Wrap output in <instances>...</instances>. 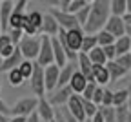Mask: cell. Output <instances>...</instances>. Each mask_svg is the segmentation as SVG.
<instances>
[{
  "label": "cell",
  "mask_w": 131,
  "mask_h": 122,
  "mask_svg": "<svg viewBox=\"0 0 131 122\" xmlns=\"http://www.w3.org/2000/svg\"><path fill=\"white\" fill-rule=\"evenodd\" d=\"M109 0H93L89 4V15L86 24L82 26L84 33H96L98 29H102L104 24L109 18Z\"/></svg>",
  "instance_id": "6da1fadb"
},
{
  "label": "cell",
  "mask_w": 131,
  "mask_h": 122,
  "mask_svg": "<svg viewBox=\"0 0 131 122\" xmlns=\"http://www.w3.org/2000/svg\"><path fill=\"white\" fill-rule=\"evenodd\" d=\"M16 47H18V51L22 53L24 58L27 60H35L37 55H38V47H40V37H29V35H24V37L18 40V44H16Z\"/></svg>",
  "instance_id": "7a4b0ae2"
},
{
  "label": "cell",
  "mask_w": 131,
  "mask_h": 122,
  "mask_svg": "<svg viewBox=\"0 0 131 122\" xmlns=\"http://www.w3.org/2000/svg\"><path fill=\"white\" fill-rule=\"evenodd\" d=\"M35 62L38 66H49L53 64V47H51V37L42 35L40 37V47H38V55L35 58Z\"/></svg>",
  "instance_id": "3957f363"
},
{
  "label": "cell",
  "mask_w": 131,
  "mask_h": 122,
  "mask_svg": "<svg viewBox=\"0 0 131 122\" xmlns=\"http://www.w3.org/2000/svg\"><path fill=\"white\" fill-rule=\"evenodd\" d=\"M29 84H31V93L35 97H44L46 95V86H44V67L38 66L35 62L33 66V73L29 77Z\"/></svg>",
  "instance_id": "277c9868"
},
{
  "label": "cell",
  "mask_w": 131,
  "mask_h": 122,
  "mask_svg": "<svg viewBox=\"0 0 131 122\" xmlns=\"http://www.w3.org/2000/svg\"><path fill=\"white\" fill-rule=\"evenodd\" d=\"M37 104H38V97L31 95V97H26V98H20L18 102L11 106V115H18V117H27L31 115L33 111L37 109Z\"/></svg>",
  "instance_id": "5b68a950"
},
{
  "label": "cell",
  "mask_w": 131,
  "mask_h": 122,
  "mask_svg": "<svg viewBox=\"0 0 131 122\" xmlns=\"http://www.w3.org/2000/svg\"><path fill=\"white\" fill-rule=\"evenodd\" d=\"M49 13L55 16L58 27H62V29H71V27H77V26H78L75 15L69 13V11H66V9H62V7H51V9H49Z\"/></svg>",
  "instance_id": "8992f818"
},
{
  "label": "cell",
  "mask_w": 131,
  "mask_h": 122,
  "mask_svg": "<svg viewBox=\"0 0 131 122\" xmlns=\"http://www.w3.org/2000/svg\"><path fill=\"white\" fill-rule=\"evenodd\" d=\"M84 35H86V33H84V29H82L80 26L71 27V29H66V44H68L69 51H73V53H78Z\"/></svg>",
  "instance_id": "52a82bcc"
},
{
  "label": "cell",
  "mask_w": 131,
  "mask_h": 122,
  "mask_svg": "<svg viewBox=\"0 0 131 122\" xmlns=\"http://www.w3.org/2000/svg\"><path fill=\"white\" fill-rule=\"evenodd\" d=\"M104 29H106L107 33H111L113 37L117 38V37L126 35V22H124L122 16H118V15H109L107 22L104 24Z\"/></svg>",
  "instance_id": "ba28073f"
},
{
  "label": "cell",
  "mask_w": 131,
  "mask_h": 122,
  "mask_svg": "<svg viewBox=\"0 0 131 122\" xmlns=\"http://www.w3.org/2000/svg\"><path fill=\"white\" fill-rule=\"evenodd\" d=\"M66 109H68L78 122H82L86 118V113H84V108H82V97L80 95H77V93H73L71 97H69V100L66 102Z\"/></svg>",
  "instance_id": "9c48e42d"
},
{
  "label": "cell",
  "mask_w": 131,
  "mask_h": 122,
  "mask_svg": "<svg viewBox=\"0 0 131 122\" xmlns=\"http://www.w3.org/2000/svg\"><path fill=\"white\" fill-rule=\"evenodd\" d=\"M71 95H73V91H71L69 86H62V88H55L47 100L51 106H66V102L69 100Z\"/></svg>",
  "instance_id": "30bf717a"
},
{
  "label": "cell",
  "mask_w": 131,
  "mask_h": 122,
  "mask_svg": "<svg viewBox=\"0 0 131 122\" xmlns=\"http://www.w3.org/2000/svg\"><path fill=\"white\" fill-rule=\"evenodd\" d=\"M58 66L57 64H49L44 66V86L46 91H53L57 88V80H58Z\"/></svg>",
  "instance_id": "8fae6325"
},
{
  "label": "cell",
  "mask_w": 131,
  "mask_h": 122,
  "mask_svg": "<svg viewBox=\"0 0 131 122\" xmlns=\"http://www.w3.org/2000/svg\"><path fill=\"white\" fill-rule=\"evenodd\" d=\"M35 113L38 115V118H40L42 122H49L51 118H55V106H51L49 100H46L44 97H40Z\"/></svg>",
  "instance_id": "7c38bea8"
},
{
  "label": "cell",
  "mask_w": 131,
  "mask_h": 122,
  "mask_svg": "<svg viewBox=\"0 0 131 122\" xmlns=\"http://www.w3.org/2000/svg\"><path fill=\"white\" fill-rule=\"evenodd\" d=\"M58 24L55 20V16L51 13H46L44 18H42V26H40V33L42 35H47V37H55V35L58 33Z\"/></svg>",
  "instance_id": "4fadbf2b"
},
{
  "label": "cell",
  "mask_w": 131,
  "mask_h": 122,
  "mask_svg": "<svg viewBox=\"0 0 131 122\" xmlns=\"http://www.w3.org/2000/svg\"><path fill=\"white\" fill-rule=\"evenodd\" d=\"M22 53L18 51V47H15V51L11 55H7V57H4L2 60H0V71H9V69H13V67H16L20 62H22Z\"/></svg>",
  "instance_id": "5bb4252c"
},
{
  "label": "cell",
  "mask_w": 131,
  "mask_h": 122,
  "mask_svg": "<svg viewBox=\"0 0 131 122\" xmlns=\"http://www.w3.org/2000/svg\"><path fill=\"white\" fill-rule=\"evenodd\" d=\"M77 64H78V71L88 78V82H93V77H91V66H93V64H91L88 53L78 51V53H77Z\"/></svg>",
  "instance_id": "9a60e30c"
},
{
  "label": "cell",
  "mask_w": 131,
  "mask_h": 122,
  "mask_svg": "<svg viewBox=\"0 0 131 122\" xmlns=\"http://www.w3.org/2000/svg\"><path fill=\"white\" fill-rule=\"evenodd\" d=\"M91 77H93V82H96L98 86L109 84V75H107L106 64H93L91 66Z\"/></svg>",
  "instance_id": "2e32d148"
},
{
  "label": "cell",
  "mask_w": 131,
  "mask_h": 122,
  "mask_svg": "<svg viewBox=\"0 0 131 122\" xmlns=\"http://www.w3.org/2000/svg\"><path fill=\"white\" fill-rule=\"evenodd\" d=\"M75 71V60H68L60 69H58V80H57V88H62V86H68L71 75Z\"/></svg>",
  "instance_id": "e0dca14e"
},
{
  "label": "cell",
  "mask_w": 131,
  "mask_h": 122,
  "mask_svg": "<svg viewBox=\"0 0 131 122\" xmlns=\"http://www.w3.org/2000/svg\"><path fill=\"white\" fill-rule=\"evenodd\" d=\"M86 84H88V78L82 75L78 69H75L73 75H71V78H69V82H68V86L71 88V91H73V93H77V95H80V93H82V89L86 88Z\"/></svg>",
  "instance_id": "ac0fdd59"
},
{
  "label": "cell",
  "mask_w": 131,
  "mask_h": 122,
  "mask_svg": "<svg viewBox=\"0 0 131 122\" xmlns=\"http://www.w3.org/2000/svg\"><path fill=\"white\" fill-rule=\"evenodd\" d=\"M51 47H53V64L62 67L66 62H68V57H66V53H64V49H62V46H60V42L57 38V35L51 37Z\"/></svg>",
  "instance_id": "d6986e66"
},
{
  "label": "cell",
  "mask_w": 131,
  "mask_h": 122,
  "mask_svg": "<svg viewBox=\"0 0 131 122\" xmlns=\"http://www.w3.org/2000/svg\"><path fill=\"white\" fill-rule=\"evenodd\" d=\"M106 69H107V75H109V82H115V80H118V78H122L127 71L122 67V66H118L115 60H107L106 62Z\"/></svg>",
  "instance_id": "ffe728a7"
},
{
  "label": "cell",
  "mask_w": 131,
  "mask_h": 122,
  "mask_svg": "<svg viewBox=\"0 0 131 122\" xmlns=\"http://www.w3.org/2000/svg\"><path fill=\"white\" fill-rule=\"evenodd\" d=\"M115 46V51H117V55H122V53H127L129 47H131V38L127 35H122V37H117L113 42Z\"/></svg>",
  "instance_id": "44dd1931"
},
{
  "label": "cell",
  "mask_w": 131,
  "mask_h": 122,
  "mask_svg": "<svg viewBox=\"0 0 131 122\" xmlns=\"http://www.w3.org/2000/svg\"><path fill=\"white\" fill-rule=\"evenodd\" d=\"M88 57H89L91 64H106V62H107L102 46H95L91 51H88Z\"/></svg>",
  "instance_id": "7402d4cb"
},
{
  "label": "cell",
  "mask_w": 131,
  "mask_h": 122,
  "mask_svg": "<svg viewBox=\"0 0 131 122\" xmlns=\"http://www.w3.org/2000/svg\"><path fill=\"white\" fill-rule=\"evenodd\" d=\"M95 46H98V44H96L95 33H86L84 38H82V44H80V49H78V51H82V53H88V51H91Z\"/></svg>",
  "instance_id": "603a6c76"
},
{
  "label": "cell",
  "mask_w": 131,
  "mask_h": 122,
  "mask_svg": "<svg viewBox=\"0 0 131 122\" xmlns=\"http://www.w3.org/2000/svg\"><path fill=\"white\" fill-rule=\"evenodd\" d=\"M7 80H9V84L13 86V88H18V86H22L24 84V77H22V73L18 71V67H13V69H9L7 71Z\"/></svg>",
  "instance_id": "cb8c5ba5"
},
{
  "label": "cell",
  "mask_w": 131,
  "mask_h": 122,
  "mask_svg": "<svg viewBox=\"0 0 131 122\" xmlns=\"http://www.w3.org/2000/svg\"><path fill=\"white\" fill-rule=\"evenodd\" d=\"M95 37H96V44H98V46H109V44L115 42V37H113L111 33H107L104 27L98 29V31L95 33Z\"/></svg>",
  "instance_id": "d4e9b609"
},
{
  "label": "cell",
  "mask_w": 131,
  "mask_h": 122,
  "mask_svg": "<svg viewBox=\"0 0 131 122\" xmlns=\"http://www.w3.org/2000/svg\"><path fill=\"white\" fill-rule=\"evenodd\" d=\"M109 11H111V15H118V16H122V15H126V0H109Z\"/></svg>",
  "instance_id": "484cf974"
},
{
  "label": "cell",
  "mask_w": 131,
  "mask_h": 122,
  "mask_svg": "<svg viewBox=\"0 0 131 122\" xmlns=\"http://www.w3.org/2000/svg\"><path fill=\"white\" fill-rule=\"evenodd\" d=\"M33 66H35V60H27V58H22V62L16 66L18 67V71L22 73V77L27 80L29 77H31V73H33Z\"/></svg>",
  "instance_id": "4316f807"
},
{
  "label": "cell",
  "mask_w": 131,
  "mask_h": 122,
  "mask_svg": "<svg viewBox=\"0 0 131 122\" xmlns=\"http://www.w3.org/2000/svg\"><path fill=\"white\" fill-rule=\"evenodd\" d=\"M129 97V89H118V91H113V106H122V104L127 102Z\"/></svg>",
  "instance_id": "83f0119b"
},
{
  "label": "cell",
  "mask_w": 131,
  "mask_h": 122,
  "mask_svg": "<svg viewBox=\"0 0 131 122\" xmlns=\"http://www.w3.org/2000/svg\"><path fill=\"white\" fill-rule=\"evenodd\" d=\"M24 22H26V13H11V16H9V27L22 29Z\"/></svg>",
  "instance_id": "f1b7e54d"
},
{
  "label": "cell",
  "mask_w": 131,
  "mask_h": 122,
  "mask_svg": "<svg viewBox=\"0 0 131 122\" xmlns=\"http://www.w3.org/2000/svg\"><path fill=\"white\" fill-rule=\"evenodd\" d=\"M113 60L117 62L118 66H122L126 71H131V53H129V51H127V53H122V55H117Z\"/></svg>",
  "instance_id": "f546056e"
},
{
  "label": "cell",
  "mask_w": 131,
  "mask_h": 122,
  "mask_svg": "<svg viewBox=\"0 0 131 122\" xmlns=\"http://www.w3.org/2000/svg\"><path fill=\"white\" fill-rule=\"evenodd\" d=\"M75 15V18H77V22H78V26L82 27L86 24V20H88V15H89V4H86V6H82L78 11H75L73 13Z\"/></svg>",
  "instance_id": "4dcf8cb0"
},
{
  "label": "cell",
  "mask_w": 131,
  "mask_h": 122,
  "mask_svg": "<svg viewBox=\"0 0 131 122\" xmlns=\"http://www.w3.org/2000/svg\"><path fill=\"white\" fill-rule=\"evenodd\" d=\"M42 18H44V13H42V11H37V9H35V11L27 13V20L38 29V33H40V26H42Z\"/></svg>",
  "instance_id": "1f68e13d"
},
{
  "label": "cell",
  "mask_w": 131,
  "mask_h": 122,
  "mask_svg": "<svg viewBox=\"0 0 131 122\" xmlns=\"http://www.w3.org/2000/svg\"><path fill=\"white\" fill-rule=\"evenodd\" d=\"M98 111L102 113L104 122H115V106H98Z\"/></svg>",
  "instance_id": "d6a6232c"
},
{
  "label": "cell",
  "mask_w": 131,
  "mask_h": 122,
  "mask_svg": "<svg viewBox=\"0 0 131 122\" xmlns=\"http://www.w3.org/2000/svg\"><path fill=\"white\" fill-rule=\"evenodd\" d=\"M82 108H84L86 118H91V117L96 113V109H98V106H96L95 102H91V100H84V98H82Z\"/></svg>",
  "instance_id": "836d02e7"
},
{
  "label": "cell",
  "mask_w": 131,
  "mask_h": 122,
  "mask_svg": "<svg viewBox=\"0 0 131 122\" xmlns=\"http://www.w3.org/2000/svg\"><path fill=\"white\" fill-rule=\"evenodd\" d=\"M96 82H88L86 84V88L82 89V93H80V97L84 98V100H91V97H93V91H95V88H96Z\"/></svg>",
  "instance_id": "e575fe53"
},
{
  "label": "cell",
  "mask_w": 131,
  "mask_h": 122,
  "mask_svg": "<svg viewBox=\"0 0 131 122\" xmlns=\"http://www.w3.org/2000/svg\"><path fill=\"white\" fill-rule=\"evenodd\" d=\"M7 35L11 37V42L16 46V44H18V40L24 37V31H22V29H16V27H9V29H7Z\"/></svg>",
  "instance_id": "d590c367"
},
{
  "label": "cell",
  "mask_w": 131,
  "mask_h": 122,
  "mask_svg": "<svg viewBox=\"0 0 131 122\" xmlns=\"http://www.w3.org/2000/svg\"><path fill=\"white\" fill-rule=\"evenodd\" d=\"M22 31H24V35H29V37H35V35H38V29L27 20V15H26V22H24V26H22Z\"/></svg>",
  "instance_id": "8d00e7d4"
},
{
  "label": "cell",
  "mask_w": 131,
  "mask_h": 122,
  "mask_svg": "<svg viewBox=\"0 0 131 122\" xmlns=\"http://www.w3.org/2000/svg\"><path fill=\"white\" fill-rule=\"evenodd\" d=\"M98 106H113V91L104 88V93H102V100Z\"/></svg>",
  "instance_id": "74e56055"
},
{
  "label": "cell",
  "mask_w": 131,
  "mask_h": 122,
  "mask_svg": "<svg viewBox=\"0 0 131 122\" xmlns=\"http://www.w3.org/2000/svg\"><path fill=\"white\" fill-rule=\"evenodd\" d=\"M82 6H86V2L84 0H71V2L66 6V11H69V13H75V11H78Z\"/></svg>",
  "instance_id": "f35d334b"
},
{
  "label": "cell",
  "mask_w": 131,
  "mask_h": 122,
  "mask_svg": "<svg viewBox=\"0 0 131 122\" xmlns=\"http://www.w3.org/2000/svg\"><path fill=\"white\" fill-rule=\"evenodd\" d=\"M102 93H104V86H96L95 91H93V97H91V102H95L96 106H98L100 100H102Z\"/></svg>",
  "instance_id": "ab89813d"
},
{
  "label": "cell",
  "mask_w": 131,
  "mask_h": 122,
  "mask_svg": "<svg viewBox=\"0 0 131 122\" xmlns=\"http://www.w3.org/2000/svg\"><path fill=\"white\" fill-rule=\"evenodd\" d=\"M102 49H104V55H106L107 60H113L115 57H117V51H115V46H113V44H109V46H102Z\"/></svg>",
  "instance_id": "60d3db41"
},
{
  "label": "cell",
  "mask_w": 131,
  "mask_h": 122,
  "mask_svg": "<svg viewBox=\"0 0 131 122\" xmlns=\"http://www.w3.org/2000/svg\"><path fill=\"white\" fill-rule=\"evenodd\" d=\"M15 44H7V46H4L2 49H0V58H4V57H7V55H11L13 51H15Z\"/></svg>",
  "instance_id": "b9f144b4"
},
{
  "label": "cell",
  "mask_w": 131,
  "mask_h": 122,
  "mask_svg": "<svg viewBox=\"0 0 131 122\" xmlns=\"http://www.w3.org/2000/svg\"><path fill=\"white\" fill-rule=\"evenodd\" d=\"M60 113H62V117H64V120H66V122H78V120H77V118H75L68 109H60Z\"/></svg>",
  "instance_id": "7bdbcfd3"
},
{
  "label": "cell",
  "mask_w": 131,
  "mask_h": 122,
  "mask_svg": "<svg viewBox=\"0 0 131 122\" xmlns=\"http://www.w3.org/2000/svg\"><path fill=\"white\" fill-rule=\"evenodd\" d=\"M0 113H4V115H11V109H9V106L0 98Z\"/></svg>",
  "instance_id": "ee69618b"
},
{
  "label": "cell",
  "mask_w": 131,
  "mask_h": 122,
  "mask_svg": "<svg viewBox=\"0 0 131 122\" xmlns=\"http://www.w3.org/2000/svg\"><path fill=\"white\" fill-rule=\"evenodd\" d=\"M26 122H42V120L38 118V115H37L35 111H33L31 115H27V117H26Z\"/></svg>",
  "instance_id": "f6af8a7d"
},
{
  "label": "cell",
  "mask_w": 131,
  "mask_h": 122,
  "mask_svg": "<svg viewBox=\"0 0 131 122\" xmlns=\"http://www.w3.org/2000/svg\"><path fill=\"white\" fill-rule=\"evenodd\" d=\"M91 122H104V117H102V113L96 109V113L91 117Z\"/></svg>",
  "instance_id": "bcb514c9"
},
{
  "label": "cell",
  "mask_w": 131,
  "mask_h": 122,
  "mask_svg": "<svg viewBox=\"0 0 131 122\" xmlns=\"http://www.w3.org/2000/svg\"><path fill=\"white\" fill-rule=\"evenodd\" d=\"M42 4H46V6H53V7H57V6H60V2L58 0H40Z\"/></svg>",
  "instance_id": "7dc6e473"
},
{
  "label": "cell",
  "mask_w": 131,
  "mask_h": 122,
  "mask_svg": "<svg viewBox=\"0 0 131 122\" xmlns=\"http://www.w3.org/2000/svg\"><path fill=\"white\" fill-rule=\"evenodd\" d=\"M7 122H26V117H18V115H13L11 118H7Z\"/></svg>",
  "instance_id": "c3c4849f"
},
{
  "label": "cell",
  "mask_w": 131,
  "mask_h": 122,
  "mask_svg": "<svg viewBox=\"0 0 131 122\" xmlns=\"http://www.w3.org/2000/svg\"><path fill=\"white\" fill-rule=\"evenodd\" d=\"M122 18H124L126 26H131V13H126V15H122Z\"/></svg>",
  "instance_id": "681fc988"
},
{
  "label": "cell",
  "mask_w": 131,
  "mask_h": 122,
  "mask_svg": "<svg viewBox=\"0 0 131 122\" xmlns=\"http://www.w3.org/2000/svg\"><path fill=\"white\" fill-rule=\"evenodd\" d=\"M58 2H60V7H62V9H66V6H68L71 0H58Z\"/></svg>",
  "instance_id": "f907efd6"
},
{
  "label": "cell",
  "mask_w": 131,
  "mask_h": 122,
  "mask_svg": "<svg viewBox=\"0 0 131 122\" xmlns=\"http://www.w3.org/2000/svg\"><path fill=\"white\" fill-rule=\"evenodd\" d=\"M126 13H131V0H126Z\"/></svg>",
  "instance_id": "816d5d0a"
},
{
  "label": "cell",
  "mask_w": 131,
  "mask_h": 122,
  "mask_svg": "<svg viewBox=\"0 0 131 122\" xmlns=\"http://www.w3.org/2000/svg\"><path fill=\"white\" fill-rule=\"evenodd\" d=\"M7 118H9L7 115H4V113H0V122H7Z\"/></svg>",
  "instance_id": "f5cc1de1"
},
{
  "label": "cell",
  "mask_w": 131,
  "mask_h": 122,
  "mask_svg": "<svg viewBox=\"0 0 131 122\" xmlns=\"http://www.w3.org/2000/svg\"><path fill=\"white\" fill-rule=\"evenodd\" d=\"M126 35L131 38V26H126Z\"/></svg>",
  "instance_id": "db71d44e"
},
{
  "label": "cell",
  "mask_w": 131,
  "mask_h": 122,
  "mask_svg": "<svg viewBox=\"0 0 131 122\" xmlns=\"http://www.w3.org/2000/svg\"><path fill=\"white\" fill-rule=\"evenodd\" d=\"M82 122H91V118H84V120H82Z\"/></svg>",
  "instance_id": "11a10c76"
},
{
  "label": "cell",
  "mask_w": 131,
  "mask_h": 122,
  "mask_svg": "<svg viewBox=\"0 0 131 122\" xmlns=\"http://www.w3.org/2000/svg\"><path fill=\"white\" fill-rule=\"evenodd\" d=\"M84 2H86V4H91V2H93V0H84Z\"/></svg>",
  "instance_id": "9f6ffc18"
},
{
  "label": "cell",
  "mask_w": 131,
  "mask_h": 122,
  "mask_svg": "<svg viewBox=\"0 0 131 122\" xmlns=\"http://www.w3.org/2000/svg\"><path fill=\"white\" fill-rule=\"evenodd\" d=\"M0 89H2V78H0Z\"/></svg>",
  "instance_id": "6f0895ef"
},
{
  "label": "cell",
  "mask_w": 131,
  "mask_h": 122,
  "mask_svg": "<svg viewBox=\"0 0 131 122\" xmlns=\"http://www.w3.org/2000/svg\"><path fill=\"white\" fill-rule=\"evenodd\" d=\"M49 122H57V120H55V118H51V120H49Z\"/></svg>",
  "instance_id": "680465c9"
},
{
  "label": "cell",
  "mask_w": 131,
  "mask_h": 122,
  "mask_svg": "<svg viewBox=\"0 0 131 122\" xmlns=\"http://www.w3.org/2000/svg\"><path fill=\"white\" fill-rule=\"evenodd\" d=\"M129 53H131V47H129Z\"/></svg>",
  "instance_id": "91938a15"
},
{
  "label": "cell",
  "mask_w": 131,
  "mask_h": 122,
  "mask_svg": "<svg viewBox=\"0 0 131 122\" xmlns=\"http://www.w3.org/2000/svg\"><path fill=\"white\" fill-rule=\"evenodd\" d=\"M0 60H2V58H0Z\"/></svg>",
  "instance_id": "94428289"
}]
</instances>
